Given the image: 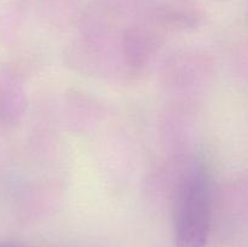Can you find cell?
Here are the masks:
<instances>
[{"mask_svg":"<svg viewBox=\"0 0 248 247\" xmlns=\"http://www.w3.org/2000/svg\"><path fill=\"white\" fill-rule=\"evenodd\" d=\"M211 229V193L207 174L198 169L184 178L174 201L176 247H205Z\"/></svg>","mask_w":248,"mask_h":247,"instance_id":"obj_1","label":"cell"},{"mask_svg":"<svg viewBox=\"0 0 248 247\" xmlns=\"http://www.w3.org/2000/svg\"><path fill=\"white\" fill-rule=\"evenodd\" d=\"M0 247H17V246H12V245H0Z\"/></svg>","mask_w":248,"mask_h":247,"instance_id":"obj_2","label":"cell"}]
</instances>
